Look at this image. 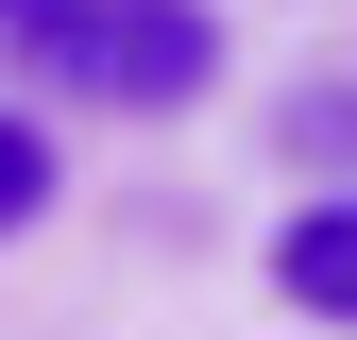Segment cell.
Here are the masks:
<instances>
[{
    "mask_svg": "<svg viewBox=\"0 0 357 340\" xmlns=\"http://www.w3.org/2000/svg\"><path fill=\"white\" fill-rule=\"evenodd\" d=\"M273 289H289L306 323H340V340H357V204H306V222L273 238Z\"/></svg>",
    "mask_w": 357,
    "mask_h": 340,
    "instance_id": "2",
    "label": "cell"
},
{
    "mask_svg": "<svg viewBox=\"0 0 357 340\" xmlns=\"http://www.w3.org/2000/svg\"><path fill=\"white\" fill-rule=\"evenodd\" d=\"M17 222H52V137L0 119V238H17Z\"/></svg>",
    "mask_w": 357,
    "mask_h": 340,
    "instance_id": "3",
    "label": "cell"
},
{
    "mask_svg": "<svg viewBox=\"0 0 357 340\" xmlns=\"http://www.w3.org/2000/svg\"><path fill=\"white\" fill-rule=\"evenodd\" d=\"M17 52L52 68L68 102L153 119V102H204L221 85V17L204 0H17Z\"/></svg>",
    "mask_w": 357,
    "mask_h": 340,
    "instance_id": "1",
    "label": "cell"
}]
</instances>
